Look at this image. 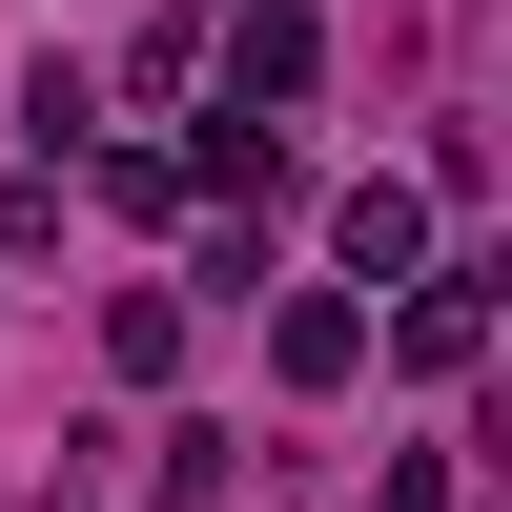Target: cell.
Masks as SVG:
<instances>
[{
  "label": "cell",
  "mask_w": 512,
  "mask_h": 512,
  "mask_svg": "<svg viewBox=\"0 0 512 512\" xmlns=\"http://www.w3.org/2000/svg\"><path fill=\"white\" fill-rule=\"evenodd\" d=\"M267 369H287V390H349V369H369V287H287V308H267Z\"/></svg>",
  "instance_id": "obj_3"
},
{
  "label": "cell",
  "mask_w": 512,
  "mask_h": 512,
  "mask_svg": "<svg viewBox=\"0 0 512 512\" xmlns=\"http://www.w3.org/2000/svg\"><path fill=\"white\" fill-rule=\"evenodd\" d=\"M328 267L349 287H431V185H349L328 205Z\"/></svg>",
  "instance_id": "obj_2"
},
{
  "label": "cell",
  "mask_w": 512,
  "mask_h": 512,
  "mask_svg": "<svg viewBox=\"0 0 512 512\" xmlns=\"http://www.w3.org/2000/svg\"><path fill=\"white\" fill-rule=\"evenodd\" d=\"M369 512H472V492H451V451H390V492H369Z\"/></svg>",
  "instance_id": "obj_5"
},
{
  "label": "cell",
  "mask_w": 512,
  "mask_h": 512,
  "mask_svg": "<svg viewBox=\"0 0 512 512\" xmlns=\"http://www.w3.org/2000/svg\"><path fill=\"white\" fill-rule=\"evenodd\" d=\"M103 369L164 390V369H185V287H123V308H103Z\"/></svg>",
  "instance_id": "obj_4"
},
{
  "label": "cell",
  "mask_w": 512,
  "mask_h": 512,
  "mask_svg": "<svg viewBox=\"0 0 512 512\" xmlns=\"http://www.w3.org/2000/svg\"><path fill=\"white\" fill-rule=\"evenodd\" d=\"M308 62H328L308 0H246V21H226V123H287V103H308Z\"/></svg>",
  "instance_id": "obj_1"
}]
</instances>
